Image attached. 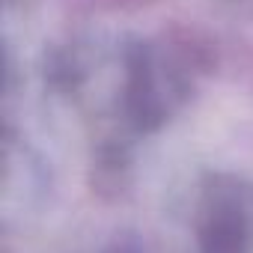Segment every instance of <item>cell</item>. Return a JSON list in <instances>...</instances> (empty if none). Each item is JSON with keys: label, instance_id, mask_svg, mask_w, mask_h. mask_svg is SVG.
<instances>
[{"label": "cell", "instance_id": "obj_1", "mask_svg": "<svg viewBox=\"0 0 253 253\" xmlns=\"http://www.w3.org/2000/svg\"><path fill=\"white\" fill-rule=\"evenodd\" d=\"M200 253H247L244 214L232 206L214 209L200 232Z\"/></svg>", "mask_w": 253, "mask_h": 253}]
</instances>
